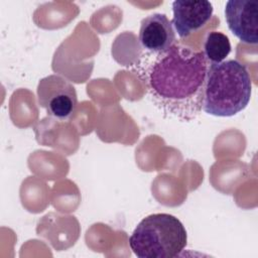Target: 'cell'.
Wrapping results in <instances>:
<instances>
[{
	"mask_svg": "<svg viewBox=\"0 0 258 258\" xmlns=\"http://www.w3.org/2000/svg\"><path fill=\"white\" fill-rule=\"evenodd\" d=\"M204 54L210 63H220L231 52L229 37L219 31H211L206 35Z\"/></svg>",
	"mask_w": 258,
	"mask_h": 258,
	"instance_id": "obj_8",
	"label": "cell"
},
{
	"mask_svg": "<svg viewBox=\"0 0 258 258\" xmlns=\"http://www.w3.org/2000/svg\"><path fill=\"white\" fill-rule=\"evenodd\" d=\"M187 235L174 216L158 213L142 219L129 238L133 253L139 258H173L186 246Z\"/></svg>",
	"mask_w": 258,
	"mask_h": 258,
	"instance_id": "obj_3",
	"label": "cell"
},
{
	"mask_svg": "<svg viewBox=\"0 0 258 258\" xmlns=\"http://www.w3.org/2000/svg\"><path fill=\"white\" fill-rule=\"evenodd\" d=\"M38 105L46 113L59 120L70 119L78 105L77 92L67 79L50 75L41 79L37 86Z\"/></svg>",
	"mask_w": 258,
	"mask_h": 258,
	"instance_id": "obj_4",
	"label": "cell"
},
{
	"mask_svg": "<svg viewBox=\"0 0 258 258\" xmlns=\"http://www.w3.org/2000/svg\"><path fill=\"white\" fill-rule=\"evenodd\" d=\"M252 81L245 66L235 59L211 63L202 110L213 116L232 117L250 102Z\"/></svg>",
	"mask_w": 258,
	"mask_h": 258,
	"instance_id": "obj_2",
	"label": "cell"
},
{
	"mask_svg": "<svg viewBox=\"0 0 258 258\" xmlns=\"http://www.w3.org/2000/svg\"><path fill=\"white\" fill-rule=\"evenodd\" d=\"M229 29L241 41L258 42V2L252 0H229L225 6Z\"/></svg>",
	"mask_w": 258,
	"mask_h": 258,
	"instance_id": "obj_5",
	"label": "cell"
},
{
	"mask_svg": "<svg viewBox=\"0 0 258 258\" xmlns=\"http://www.w3.org/2000/svg\"><path fill=\"white\" fill-rule=\"evenodd\" d=\"M141 46L149 52H160L175 42V32L165 14L153 13L142 19L139 29Z\"/></svg>",
	"mask_w": 258,
	"mask_h": 258,
	"instance_id": "obj_7",
	"label": "cell"
},
{
	"mask_svg": "<svg viewBox=\"0 0 258 258\" xmlns=\"http://www.w3.org/2000/svg\"><path fill=\"white\" fill-rule=\"evenodd\" d=\"M213 5L207 0H175L172 2V25L184 38L202 28L213 15Z\"/></svg>",
	"mask_w": 258,
	"mask_h": 258,
	"instance_id": "obj_6",
	"label": "cell"
},
{
	"mask_svg": "<svg viewBox=\"0 0 258 258\" xmlns=\"http://www.w3.org/2000/svg\"><path fill=\"white\" fill-rule=\"evenodd\" d=\"M210 66L203 51L173 44L160 52L145 51L137 70L152 102L164 115L191 121L202 112Z\"/></svg>",
	"mask_w": 258,
	"mask_h": 258,
	"instance_id": "obj_1",
	"label": "cell"
}]
</instances>
